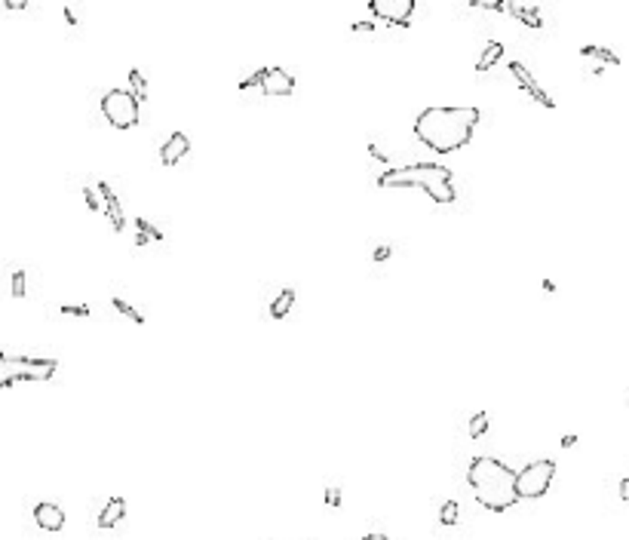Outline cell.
I'll use <instances>...</instances> for the list:
<instances>
[{"label":"cell","instance_id":"obj_33","mask_svg":"<svg viewBox=\"0 0 629 540\" xmlns=\"http://www.w3.org/2000/svg\"><path fill=\"white\" fill-rule=\"evenodd\" d=\"M363 540H390V537L387 534H366Z\"/></svg>","mask_w":629,"mask_h":540},{"label":"cell","instance_id":"obj_31","mask_svg":"<svg viewBox=\"0 0 629 540\" xmlns=\"http://www.w3.org/2000/svg\"><path fill=\"white\" fill-rule=\"evenodd\" d=\"M6 6H9V9H25L28 4H22V0H6Z\"/></svg>","mask_w":629,"mask_h":540},{"label":"cell","instance_id":"obj_29","mask_svg":"<svg viewBox=\"0 0 629 540\" xmlns=\"http://www.w3.org/2000/svg\"><path fill=\"white\" fill-rule=\"evenodd\" d=\"M574 445H577V436H574V433L562 436V448H574Z\"/></svg>","mask_w":629,"mask_h":540},{"label":"cell","instance_id":"obj_13","mask_svg":"<svg viewBox=\"0 0 629 540\" xmlns=\"http://www.w3.org/2000/svg\"><path fill=\"white\" fill-rule=\"evenodd\" d=\"M123 516H126V501L123 497H111L105 509L99 513V528H114L117 522H123Z\"/></svg>","mask_w":629,"mask_h":540},{"label":"cell","instance_id":"obj_27","mask_svg":"<svg viewBox=\"0 0 629 540\" xmlns=\"http://www.w3.org/2000/svg\"><path fill=\"white\" fill-rule=\"evenodd\" d=\"M326 504L328 506H341V491H338V488H328V491H326Z\"/></svg>","mask_w":629,"mask_h":540},{"label":"cell","instance_id":"obj_16","mask_svg":"<svg viewBox=\"0 0 629 540\" xmlns=\"http://www.w3.org/2000/svg\"><path fill=\"white\" fill-rule=\"evenodd\" d=\"M503 58V44H498V40H491V44L482 49V56H479V62H476V71L479 74H485L488 68H494Z\"/></svg>","mask_w":629,"mask_h":540},{"label":"cell","instance_id":"obj_22","mask_svg":"<svg viewBox=\"0 0 629 540\" xmlns=\"http://www.w3.org/2000/svg\"><path fill=\"white\" fill-rule=\"evenodd\" d=\"M84 197H86L89 212H101V206H105V200L99 197V190H96V188H84Z\"/></svg>","mask_w":629,"mask_h":540},{"label":"cell","instance_id":"obj_9","mask_svg":"<svg viewBox=\"0 0 629 540\" xmlns=\"http://www.w3.org/2000/svg\"><path fill=\"white\" fill-rule=\"evenodd\" d=\"M507 68H510V74H513V80H515V83H519V89H525V93H528V96H531L534 101H538V105H543V108H550V111L555 108V101H553L550 96H546V93H543V86L538 83V80H534V74H531V71H528V68H525L522 62H510Z\"/></svg>","mask_w":629,"mask_h":540},{"label":"cell","instance_id":"obj_8","mask_svg":"<svg viewBox=\"0 0 629 540\" xmlns=\"http://www.w3.org/2000/svg\"><path fill=\"white\" fill-rule=\"evenodd\" d=\"M261 96H271V98H286L295 93V80L292 74H286L283 68H261Z\"/></svg>","mask_w":629,"mask_h":540},{"label":"cell","instance_id":"obj_11","mask_svg":"<svg viewBox=\"0 0 629 540\" xmlns=\"http://www.w3.org/2000/svg\"><path fill=\"white\" fill-rule=\"evenodd\" d=\"M34 522L44 528V531H61V528H65V509L59 504L44 501L34 506Z\"/></svg>","mask_w":629,"mask_h":540},{"label":"cell","instance_id":"obj_30","mask_svg":"<svg viewBox=\"0 0 629 540\" xmlns=\"http://www.w3.org/2000/svg\"><path fill=\"white\" fill-rule=\"evenodd\" d=\"M620 497H623V501H629V476L620 482Z\"/></svg>","mask_w":629,"mask_h":540},{"label":"cell","instance_id":"obj_32","mask_svg":"<svg viewBox=\"0 0 629 540\" xmlns=\"http://www.w3.org/2000/svg\"><path fill=\"white\" fill-rule=\"evenodd\" d=\"M540 286H543V292H550V295L555 292V282H553V280H543V282H540Z\"/></svg>","mask_w":629,"mask_h":540},{"label":"cell","instance_id":"obj_4","mask_svg":"<svg viewBox=\"0 0 629 540\" xmlns=\"http://www.w3.org/2000/svg\"><path fill=\"white\" fill-rule=\"evenodd\" d=\"M56 360H34V356L0 353V387L9 390L19 381H49L56 375Z\"/></svg>","mask_w":629,"mask_h":540},{"label":"cell","instance_id":"obj_20","mask_svg":"<svg viewBox=\"0 0 629 540\" xmlns=\"http://www.w3.org/2000/svg\"><path fill=\"white\" fill-rule=\"evenodd\" d=\"M111 304H114V310H117V313H123V317H129V320H132V322H136V325H144V313H141V310H136V307H132V304H129V301H123V298H114V301H111Z\"/></svg>","mask_w":629,"mask_h":540},{"label":"cell","instance_id":"obj_5","mask_svg":"<svg viewBox=\"0 0 629 540\" xmlns=\"http://www.w3.org/2000/svg\"><path fill=\"white\" fill-rule=\"evenodd\" d=\"M101 114L114 129H132L141 117V101L129 89H111L101 98Z\"/></svg>","mask_w":629,"mask_h":540},{"label":"cell","instance_id":"obj_14","mask_svg":"<svg viewBox=\"0 0 629 540\" xmlns=\"http://www.w3.org/2000/svg\"><path fill=\"white\" fill-rule=\"evenodd\" d=\"M580 58H586V62H599V65H620V56L611 53V49L605 46H583L580 49Z\"/></svg>","mask_w":629,"mask_h":540},{"label":"cell","instance_id":"obj_15","mask_svg":"<svg viewBox=\"0 0 629 540\" xmlns=\"http://www.w3.org/2000/svg\"><path fill=\"white\" fill-rule=\"evenodd\" d=\"M510 16H513V19H519V22H522L525 28H531V31L543 28V16H540V9H538V6H513V9H510Z\"/></svg>","mask_w":629,"mask_h":540},{"label":"cell","instance_id":"obj_1","mask_svg":"<svg viewBox=\"0 0 629 540\" xmlns=\"http://www.w3.org/2000/svg\"><path fill=\"white\" fill-rule=\"evenodd\" d=\"M479 108H424L415 120V136L436 154H455L467 148L479 123Z\"/></svg>","mask_w":629,"mask_h":540},{"label":"cell","instance_id":"obj_19","mask_svg":"<svg viewBox=\"0 0 629 540\" xmlns=\"http://www.w3.org/2000/svg\"><path fill=\"white\" fill-rule=\"evenodd\" d=\"M129 86H132V96H136L139 101L148 98V80H144V74H141L139 68L129 71Z\"/></svg>","mask_w":629,"mask_h":540},{"label":"cell","instance_id":"obj_23","mask_svg":"<svg viewBox=\"0 0 629 540\" xmlns=\"http://www.w3.org/2000/svg\"><path fill=\"white\" fill-rule=\"evenodd\" d=\"M136 228H139V233H144V237H148V240H157V243H163V233H160L157 228H154V224L144 221V218H139V221H136Z\"/></svg>","mask_w":629,"mask_h":540},{"label":"cell","instance_id":"obj_18","mask_svg":"<svg viewBox=\"0 0 629 540\" xmlns=\"http://www.w3.org/2000/svg\"><path fill=\"white\" fill-rule=\"evenodd\" d=\"M488 427H491V414H488V412L473 414V417H470V427H467L470 439H482V436L488 433Z\"/></svg>","mask_w":629,"mask_h":540},{"label":"cell","instance_id":"obj_7","mask_svg":"<svg viewBox=\"0 0 629 540\" xmlns=\"http://www.w3.org/2000/svg\"><path fill=\"white\" fill-rule=\"evenodd\" d=\"M415 0H368V13L387 25L408 28L411 16H415Z\"/></svg>","mask_w":629,"mask_h":540},{"label":"cell","instance_id":"obj_2","mask_svg":"<svg viewBox=\"0 0 629 540\" xmlns=\"http://www.w3.org/2000/svg\"><path fill=\"white\" fill-rule=\"evenodd\" d=\"M467 482L476 494V501L491 509V513H507L510 506H515L519 497V488H515V473L507 464L494 461V457H473L467 467Z\"/></svg>","mask_w":629,"mask_h":540},{"label":"cell","instance_id":"obj_17","mask_svg":"<svg viewBox=\"0 0 629 540\" xmlns=\"http://www.w3.org/2000/svg\"><path fill=\"white\" fill-rule=\"evenodd\" d=\"M292 307H295V292H292V289H283V292L271 301V317H273V320H286Z\"/></svg>","mask_w":629,"mask_h":540},{"label":"cell","instance_id":"obj_25","mask_svg":"<svg viewBox=\"0 0 629 540\" xmlns=\"http://www.w3.org/2000/svg\"><path fill=\"white\" fill-rule=\"evenodd\" d=\"M13 298H25V270L13 273Z\"/></svg>","mask_w":629,"mask_h":540},{"label":"cell","instance_id":"obj_26","mask_svg":"<svg viewBox=\"0 0 629 540\" xmlns=\"http://www.w3.org/2000/svg\"><path fill=\"white\" fill-rule=\"evenodd\" d=\"M390 255H393V246H378V249L372 252V261H387Z\"/></svg>","mask_w":629,"mask_h":540},{"label":"cell","instance_id":"obj_6","mask_svg":"<svg viewBox=\"0 0 629 540\" xmlns=\"http://www.w3.org/2000/svg\"><path fill=\"white\" fill-rule=\"evenodd\" d=\"M555 479V464L553 461H534L528 464L525 470L515 473V488H519V497H525V501H538V497H543L546 491H550Z\"/></svg>","mask_w":629,"mask_h":540},{"label":"cell","instance_id":"obj_3","mask_svg":"<svg viewBox=\"0 0 629 540\" xmlns=\"http://www.w3.org/2000/svg\"><path fill=\"white\" fill-rule=\"evenodd\" d=\"M378 188H421L439 206L458 200L455 185H451V169L439 166V163H411L402 169H387L378 175Z\"/></svg>","mask_w":629,"mask_h":540},{"label":"cell","instance_id":"obj_21","mask_svg":"<svg viewBox=\"0 0 629 540\" xmlns=\"http://www.w3.org/2000/svg\"><path fill=\"white\" fill-rule=\"evenodd\" d=\"M458 516H461L458 501H446V504H442V509H439V522H442V525H455Z\"/></svg>","mask_w":629,"mask_h":540},{"label":"cell","instance_id":"obj_12","mask_svg":"<svg viewBox=\"0 0 629 540\" xmlns=\"http://www.w3.org/2000/svg\"><path fill=\"white\" fill-rule=\"evenodd\" d=\"M99 193H101V200H105V212L111 218V228H114L117 233H123V228H126V215H123V206H120L117 193L111 190L108 181H99Z\"/></svg>","mask_w":629,"mask_h":540},{"label":"cell","instance_id":"obj_24","mask_svg":"<svg viewBox=\"0 0 629 540\" xmlns=\"http://www.w3.org/2000/svg\"><path fill=\"white\" fill-rule=\"evenodd\" d=\"M61 313H65V317H92V310L86 307V304H74V307H71V304H65V307H61Z\"/></svg>","mask_w":629,"mask_h":540},{"label":"cell","instance_id":"obj_10","mask_svg":"<svg viewBox=\"0 0 629 540\" xmlns=\"http://www.w3.org/2000/svg\"><path fill=\"white\" fill-rule=\"evenodd\" d=\"M188 151H191V138L184 136V132H172L160 148V163L163 166H175V163H181L188 157Z\"/></svg>","mask_w":629,"mask_h":540},{"label":"cell","instance_id":"obj_28","mask_svg":"<svg viewBox=\"0 0 629 540\" xmlns=\"http://www.w3.org/2000/svg\"><path fill=\"white\" fill-rule=\"evenodd\" d=\"M350 31H375V25L372 22H353L350 25Z\"/></svg>","mask_w":629,"mask_h":540}]
</instances>
